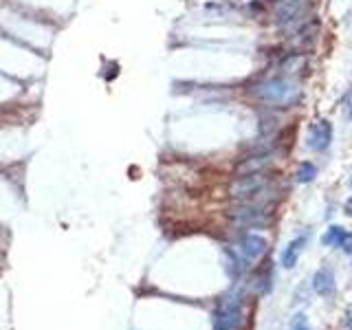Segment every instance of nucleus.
Segmentation results:
<instances>
[{"instance_id":"obj_6","label":"nucleus","mask_w":352,"mask_h":330,"mask_svg":"<svg viewBox=\"0 0 352 330\" xmlns=\"http://www.w3.org/2000/svg\"><path fill=\"white\" fill-rule=\"evenodd\" d=\"M313 289H315L317 295H322V297L335 295V291H337L335 271L330 269V267H322V269H319L315 273V278H313Z\"/></svg>"},{"instance_id":"obj_7","label":"nucleus","mask_w":352,"mask_h":330,"mask_svg":"<svg viewBox=\"0 0 352 330\" xmlns=\"http://www.w3.org/2000/svg\"><path fill=\"white\" fill-rule=\"evenodd\" d=\"M304 247H306V238L304 236L291 240L289 245L284 247V251H282V267L284 269H293L295 264H297V260H300Z\"/></svg>"},{"instance_id":"obj_3","label":"nucleus","mask_w":352,"mask_h":330,"mask_svg":"<svg viewBox=\"0 0 352 330\" xmlns=\"http://www.w3.org/2000/svg\"><path fill=\"white\" fill-rule=\"evenodd\" d=\"M330 141H333V124L328 119H317L308 126L306 132V146L313 152H324Z\"/></svg>"},{"instance_id":"obj_1","label":"nucleus","mask_w":352,"mask_h":330,"mask_svg":"<svg viewBox=\"0 0 352 330\" xmlns=\"http://www.w3.org/2000/svg\"><path fill=\"white\" fill-rule=\"evenodd\" d=\"M251 95L264 106H284L289 108L302 99V88L291 77H269L251 88Z\"/></svg>"},{"instance_id":"obj_4","label":"nucleus","mask_w":352,"mask_h":330,"mask_svg":"<svg viewBox=\"0 0 352 330\" xmlns=\"http://www.w3.org/2000/svg\"><path fill=\"white\" fill-rule=\"evenodd\" d=\"M267 240H264L262 236L258 234H245L240 238V251L242 256H245L247 260H258L264 256V251H267Z\"/></svg>"},{"instance_id":"obj_11","label":"nucleus","mask_w":352,"mask_h":330,"mask_svg":"<svg viewBox=\"0 0 352 330\" xmlns=\"http://www.w3.org/2000/svg\"><path fill=\"white\" fill-rule=\"evenodd\" d=\"M339 247L344 249L346 253H352V234H350V231H346V234H344V238H341V242H339Z\"/></svg>"},{"instance_id":"obj_10","label":"nucleus","mask_w":352,"mask_h":330,"mask_svg":"<svg viewBox=\"0 0 352 330\" xmlns=\"http://www.w3.org/2000/svg\"><path fill=\"white\" fill-rule=\"evenodd\" d=\"M339 110H341V115H344V119H352V88H348V91L341 95L339 99Z\"/></svg>"},{"instance_id":"obj_15","label":"nucleus","mask_w":352,"mask_h":330,"mask_svg":"<svg viewBox=\"0 0 352 330\" xmlns=\"http://www.w3.org/2000/svg\"><path fill=\"white\" fill-rule=\"evenodd\" d=\"M302 330H304V328H302Z\"/></svg>"},{"instance_id":"obj_13","label":"nucleus","mask_w":352,"mask_h":330,"mask_svg":"<svg viewBox=\"0 0 352 330\" xmlns=\"http://www.w3.org/2000/svg\"><path fill=\"white\" fill-rule=\"evenodd\" d=\"M348 330H352V315H350V319H348Z\"/></svg>"},{"instance_id":"obj_14","label":"nucleus","mask_w":352,"mask_h":330,"mask_svg":"<svg viewBox=\"0 0 352 330\" xmlns=\"http://www.w3.org/2000/svg\"><path fill=\"white\" fill-rule=\"evenodd\" d=\"M350 185H352V176H350Z\"/></svg>"},{"instance_id":"obj_12","label":"nucleus","mask_w":352,"mask_h":330,"mask_svg":"<svg viewBox=\"0 0 352 330\" xmlns=\"http://www.w3.org/2000/svg\"><path fill=\"white\" fill-rule=\"evenodd\" d=\"M344 212L352 218V196L348 198V201H346V205H344Z\"/></svg>"},{"instance_id":"obj_5","label":"nucleus","mask_w":352,"mask_h":330,"mask_svg":"<svg viewBox=\"0 0 352 330\" xmlns=\"http://www.w3.org/2000/svg\"><path fill=\"white\" fill-rule=\"evenodd\" d=\"M273 161V154L271 152H262V154H253V157H247L242 159L238 165H236V174L242 176V174H253V172H262L267 170Z\"/></svg>"},{"instance_id":"obj_8","label":"nucleus","mask_w":352,"mask_h":330,"mask_svg":"<svg viewBox=\"0 0 352 330\" xmlns=\"http://www.w3.org/2000/svg\"><path fill=\"white\" fill-rule=\"evenodd\" d=\"M315 176H317L315 163L304 161V163H300V168H297V172H295V181H297V183H313V181H315Z\"/></svg>"},{"instance_id":"obj_9","label":"nucleus","mask_w":352,"mask_h":330,"mask_svg":"<svg viewBox=\"0 0 352 330\" xmlns=\"http://www.w3.org/2000/svg\"><path fill=\"white\" fill-rule=\"evenodd\" d=\"M344 234H346L344 227H337V225L328 227V231L322 236V245H326V247H339V242H341V238H344Z\"/></svg>"},{"instance_id":"obj_2","label":"nucleus","mask_w":352,"mask_h":330,"mask_svg":"<svg viewBox=\"0 0 352 330\" xmlns=\"http://www.w3.org/2000/svg\"><path fill=\"white\" fill-rule=\"evenodd\" d=\"M242 322V304L238 297H225L214 315V330H236Z\"/></svg>"}]
</instances>
